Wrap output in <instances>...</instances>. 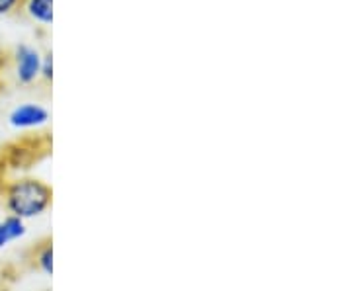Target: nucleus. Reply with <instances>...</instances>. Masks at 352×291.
<instances>
[{"instance_id": "nucleus-1", "label": "nucleus", "mask_w": 352, "mask_h": 291, "mask_svg": "<svg viewBox=\"0 0 352 291\" xmlns=\"http://www.w3.org/2000/svg\"><path fill=\"white\" fill-rule=\"evenodd\" d=\"M0 196L8 216L32 221L45 216L53 205V188L34 176H18L0 184Z\"/></svg>"}, {"instance_id": "nucleus-2", "label": "nucleus", "mask_w": 352, "mask_h": 291, "mask_svg": "<svg viewBox=\"0 0 352 291\" xmlns=\"http://www.w3.org/2000/svg\"><path fill=\"white\" fill-rule=\"evenodd\" d=\"M47 121H50V110L43 108L41 104H32V102L16 106L8 115V124L18 131L39 129L47 126Z\"/></svg>"}, {"instance_id": "nucleus-3", "label": "nucleus", "mask_w": 352, "mask_h": 291, "mask_svg": "<svg viewBox=\"0 0 352 291\" xmlns=\"http://www.w3.org/2000/svg\"><path fill=\"white\" fill-rule=\"evenodd\" d=\"M16 76L20 80V84H34L39 78L41 71V55L36 47L32 45H18L16 53Z\"/></svg>"}, {"instance_id": "nucleus-4", "label": "nucleus", "mask_w": 352, "mask_h": 291, "mask_svg": "<svg viewBox=\"0 0 352 291\" xmlns=\"http://www.w3.org/2000/svg\"><path fill=\"white\" fill-rule=\"evenodd\" d=\"M28 235V223L20 217L6 216L0 219V248H6L8 244L24 239Z\"/></svg>"}, {"instance_id": "nucleus-5", "label": "nucleus", "mask_w": 352, "mask_h": 291, "mask_svg": "<svg viewBox=\"0 0 352 291\" xmlns=\"http://www.w3.org/2000/svg\"><path fill=\"white\" fill-rule=\"evenodd\" d=\"M24 8L39 24L53 22V0H25Z\"/></svg>"}, {"instance_id": "nucleus-6", "label": "nucleus", "mask_w": 352, "mask_h": 291, "mask_svg": "<svg viewBox=\"0 0 352 291\" xmlns=\"http://www.w3.org/2000/svg\"><path fill=\"white\" fill-rule=\"evenodd\" d=\"M34 260H36V266L39 268V272H43L45 276L51 278L53 276V242H41L38 246V251H36Z\"/></svg>"}, {"instance_id": "nucleus-7", "label": "nucleus", "mask_w": 352, "mask_h": 291, "mask_svg": "<svg viewBox=\"0 0 352 291\" xmlns=\"http://www.w3.org/2000/svg\"><path fill=\"white\" fill-rule=\"evenodd\" d=\"M39 76H43L47 82L53 80V55L47 53L45 57H41V71H39Z\"/></svg>"}, {"instance_id": "nucleus-8", "label": "nucleus", "mask_w": 352, "mask_h": 291, "mask_svg": "<svg viewBox=\"0 0 352 291\" xmlns=\"http://www.w3.org/2000/svg\"><path fill=\"white\" fill-rule=\"evenodd\" d=\"M25 0H0V16H8L14 10L22 8Z\"/></svg>"}, {"instance_id": "nucleus-9", "label": "nucleus", "mask_w": 352, "mask_h": 291, "mask_svg": "<svg viewBox=\"0 0 352 291\" xmlns=\"http://www.w3.org/2000/svg\"><path fill=\"white\" fill-rule=\"evenodd\" d=\"M6 63H8V53L0 51V73H2V69L6 67Z\"/></svg>"}]
</instances>
